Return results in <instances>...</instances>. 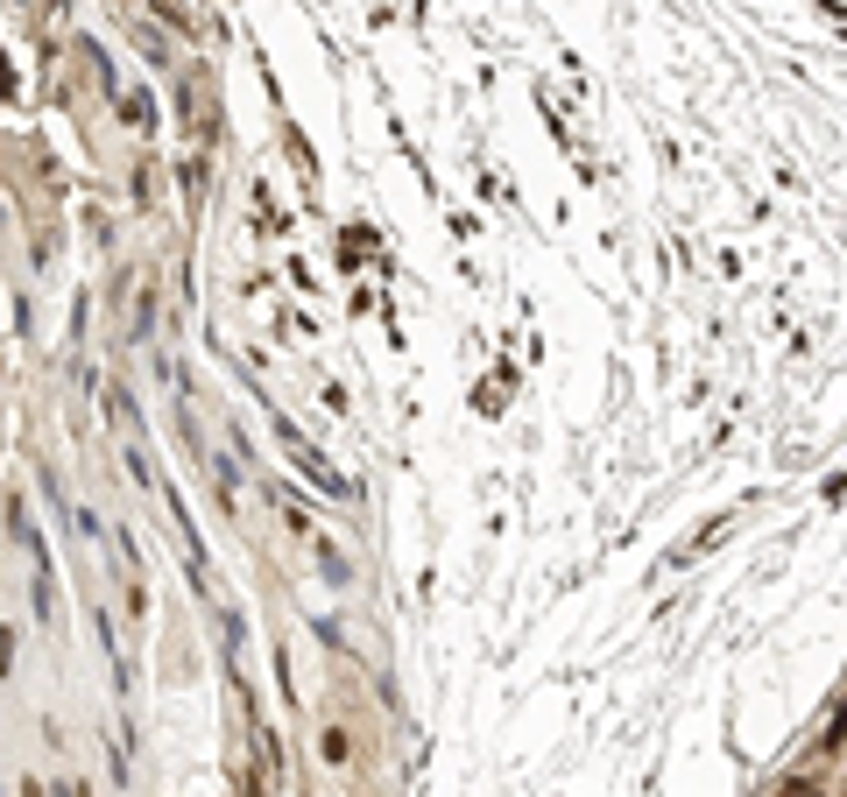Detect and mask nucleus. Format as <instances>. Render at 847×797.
Instances as JSON below:
<instances>
[{"label": "nucleus", "instance_id": "1", "mask_svg": "<svg viewBox=\"0 0 847 797\" xmlns=\"http://www.w3.org/2000/svg\"><path fill=\"white\" fill-rule=\"evenodd\" d=\"M312 558H318V579H325V586H354V558H346L325 530H312Z\"/></svg>", "mask_w": 847, "mask_h": 797}, {"label": "nucleus", "instance_id": "2", "mask_svg": "<svg viewBox=\"0 0 847 797\" xmlns=\"http://www.w3.org/2000/svg\"><path fill=\"white\" fill-rule=\"evenodd\" d=\"M318 763H325V769H354V763H360L354 734H346L339 721H325V727H318Z\"/></svg>", "mask_w": 847, "mask_h": 797}, {"label": "nucleus", "instance_id": "3", "mask_svg": "<svg viewBox=\"0 0 847 797\" xmlns=\"http://www.w3.org/2000/svg\"><path fill=\"white\" fill-rule=\"evenodd\" d=\"M127 480H134V488H156V466H149V452H142V445H127Z\"/></svg>", "mask_w": 847, "mask_h": 797}, {"label": "nucleus", "instance_id": "4", "mask_svg": "<svg viewBox=\"0 0 847 797\" xmlns=\"http://www.w3.org/2000/svg\"><path fill=\"white\" fill-rule=\"evenodd\" d=\"M14 797H50V784H43V776H22V784H14Z\"/></svg>", "mask_w": 847, "mask_h": 797}, {"label": "nucleus", "instance_id": "5", "mask_svg": "<svg viewBox=\"0 0 847 797\" xmlns=\"http://www.w3.org/2000/svg\"><path fill=\"white\" fill-rule=\"evenodd\" d=\"M0 797H8V784H0Z\"/></svg>", "mask_w": 847, "mask_h": 797}]
</instances>
